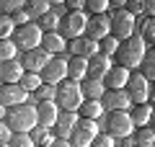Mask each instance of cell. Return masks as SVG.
Returning a JSON list of instances; mask_svg holds the SVG:
<instances>
[{
    "label": "cell",
    "instance_id": "cell-1",
    "mask_svg": "<svg viewBox=\"0 0 155 147\" xmlns=\"http://www.w3.org/2000/svg\"><path fill=\"white\" fill-rule=\"evenodd\" d=\"M145 54H147L145 41L140 36H129V39H124V41H119V47H116V52H114V60H116L119 67L132 70V67H140V62H142Z\"/></svg>",
    "mask_w": 155,
    "mask_h": 147
},
{
    "label": "cell",
    "instance_id": "cell-2",
    "mask_svg": "<svg viewBox=\"0 0 155 147\" xmlns=\"http://www.w3.org/2000/svg\"><path fill=\"white\" fill-rule=\"evenodd\" d=\"M3 124L8 126L11 134H28V132L36 126V111H34V106H28V103L5 109V119H3Z\"/></svg>",
    "mask_w": 155,
    "mask_h": 147
},
{
    "label": "cell",
    "instance_id": "cell-3",
    "mask_svg": "<svg viewBox=\"0 0 155 147\" xmlns=\"http://www.w3.org/2000/svg\"><path fill=\"white\" fill-rule=\"evenodd\" d=\"M54 103L62 111H78V106L83 103V93H80V83L62 80L54 85Z\"/></svg>",
    "mask_w": 155,
    "mask_h": 147
},
{
    "label": "cell",
    "instance_id": "cell-4",
    "mask_svg": "<svg viewBox=\"0 0 155 147\" xmlns=\"http://www.w3.org/2000/svg\"><path fill=\"white\" fill-rule=\"evenodd\" d=\"M85 21H88V16H85L83 11H67L65 16H60V23H57V34H60L62 39H78L85 34Z\"/></svg>",
    "mask_w": 155,
    "mask_h": 147
},
{
    "label": "cell",
    "instance_id": "cell-5",
    "mask_svg": "<svg viewBox=\"0 0 155 147\" xmlns=\"http://www.w3.org/2000/svg\"><path fill=\"white\" fill-rule=\"evenodd\" d=\"M109 36H114L116 41L134 36V16H129L124 8H116L109 16Z\"/></svg>",
    "mask_w": 155,
    "mask_h": 147
},
{
    "label": "cell",
    "instance_id": "cell-6",
    "mask_svg": "<svg viewBox=\"0 0 155 147\" xmlns=\"http://www.w3.org/2000/svg\"><path fill=\"white\" fill-rule=\"evenodd\" d=\"M11 41L16 44V49H23V52H31V49H39V41H41V28L34 21L23 23V26H16Z\"/></svg>",
    "mask_w": 155,
    "mask_h": 147
},
{
    "label": "cell",
    "instance_id": "cell-7",
    "mask_svg": "<svg viewBox=\"0 0 155 147\" xmlns=\"http://www.w3.org/2000/svg\"><path fill=\"white\" fill-rule=\"evenodd\" d=\"M132 119H129V111H109L106 114V134L111 139H124V137L132 134Z\"/></svg>",
    "mask_w": 155,
    "mask_h": 147
},
{
    "label": "cell",
    "instance_id": "cell-8",
    "mask_svg": "<svg viewBox=\"0 0 155 147\" xmlns=\"http://www.w3.org/2000/svg\"><path fill=\"white\" fill-rule=\"evenodd\" d=\"M150 85H153V83L145 80L140 72H134V75L129 72V80H127V85H124V93H127L129 103H134V106L150 103Z\"/></svg>",
    "mask_w": 155,
    "mask_h": 147
},
{
    "label": "cell",
    "instance_id": "cell-9",
    "mask_svg": "<svg viewBox=\"0 0 155 147\" xmlns=\"http://www.w3.org/2000/svg\"><path fill=\"white\" fill-rule=\"evenodd\" d=\"M98 137V124L91 119H78V124L72 126L70 137H67V142H70L72 147H91V142Z\"/></svg>",
    "mask_w": 155,
    "mask_h": 147
},
{
    "label": "cell",
    "instance_id": "cell-10",
    "mask_svg": "<svg viewBox=\"0 0 155 147\" xmlns=\"http://www.w3.org/2000/svg\"><path fill=\"white\" fill-rule=\"evenodd\" d=\"M41 83L47 85H60L62 80H67V60L62 57H49V62L44 65V70L39 72Z\"/></svg>",
    "mask_w": 155,
    "mask_h": 147
},
{
    "label": "cell",
    "instance_id": "cell-11",
    "mask_svg": "<svg viewBox=\"0 0 155 147\" xmlns=\"http://www.w3.org/2000/svg\"><path fill=\"white\" fill-rule=\"evenodd\" d=\"M85 39H91V41H104L106 36H109V16H91L88 21H85Z\"/></svg>",
    "mask_w": 155,
    "mask_h": 147
},
{
    "label": "cell",
    "instance_id": "cell-12",
    "mask_svg": "<svg viewBox=\"0 0 155 147\" xmlns=\"http://www.w3.org/2000/svg\"><path fill=\"white\" fill-rule=\"evenodd\" d=\"M78 119L80 116L75 114V111H60V116H57V121L52 124V137L54 139H67L70 137V132H72V126L78 124Z\"/></svg>",
    "mask_w": 155,
    "mask_h": 147
},
{
    "label": "cell",
    "instance_id": "cell-13",
    "mask_svg": "<svg viewBox=\"0 0 155 147\" xmlns=\"http://www.w3.org/2000/svg\"><path fill=\"white\" fill-rule=\"evenodd\" d=\"M65 49L72 57H80V60H91V57L98 54V44L91 41V39H85V36H78V39H72V41H67Z\"/></svg>",
    "mask_w": 155,
    "mask_h": 147
},
{
    "label": "cell",
    "instance_id": "cell-14",
    "mask_svg": "<svg viewBox=\"0 0 155 147\" xmlns=\"http://www.w3.org/2000/svg\"><path fill=\"white\" fill-rule=\"evenodd\" d=\"M28 101V93L21 90V85H5V83H0V103L5 106V109H13V106H21Z\"/></svg>",
    "mask_w": 155,
    "mask_h": 147
},
{
    "label": "cell",
    "instance_id": "cell-15",
    "mask_svg": "<svg viewBox=\"0 0 155 147\" xmlns=\"http://www.w3.org/2000/svg\"><path fill=\"white\" fill-rule=\"evenodd\" d=\"M21 67H23V72H41L44 70V65L49 62V54H47L44 49H31V52H23V57L21 60Z\"/></svg>",
    "mask_w": 155,
    "mask_h": 147
},
{
    "label": "cell",
    "instance_id": "cell-16",
    "mask_svg": "<svg viewBox=\"0 0 155 147\" xmlns=\"http://www.w3.org/2000/svg\"><path fill=\"white\" fill-rule=\"evenodd\" d=\"M101 109L109 114V111H129V98L124 90H106L101 96Z\"/></svg>",
    "mask_w": 155,
    "mask_h": 147
},
{
    "label": "cell",
    "instance_id": "cell-17",
    "mask_svg": "<svg viewBox=\"0 0 155 147\" xmlns=\"http://www.w3.org/2000/svg\"><path fill=\"white\" fill-rule=\"evenodd\" d=\"M34 111H36V126H44V129H52V124L60 116V109L54 101H41L34 106Z\"/></svg>",
    "mask_w": 155,
    "mask_h": 147
},
{
    "label": "cell",
    "instance_id": "cell-18",
    "mask_svg": "<svg viewBox=\"0 0 155 147\" xmlns=\"http://www.w3.org/2000/svg\"><path fill=\"white\" fill-rule=\"evenodd\" d=\"M109 70H111V60L104 54H96L91 60H85V77L88 80H104Z\"/></svg>",
    "mask_w": 155,
    "mask_h": 147
},
{
    "label": "cell",
    "instance_id": "cell-19",
    "mask_svg": "<svg viewBox=\"0 0 155 147\" xmlns=\"http://www.w3.org/2000/svg\"><path fill=\"white\" fill-rule=\"evenodd\" d=\"M127 80H129V70H124V67H119V65H111V70L106 72V77L101 83H104L106 90H124Z\"/></svg>",
    "mask_w": 155,
    "mask_h": 147
},
{
    "label": "cell",
    "instance_id": "cell-20",
    "mask_svg": "<svg viewBox=\"0 0 155 147\" xmlns=\"http://www.w3.org/2000/svg\"><path fill=\"white\" fill-rule=\"evenodd\" d=\"M23 75V67L18 60H8L0 65V83H5V85H16Z\"/></svg>",
    "mask_w": 155,
    "mask_h": 147
},
{
    "label": "cell",
    "instance_id": "cell-21",
    "mask_svg": "<svg viewBox=\"0 0 155 147\" xmlns=\"http://www.w3.org/2000/svg\"><path fill=\"white\" fill-rule=\"evenodd\" d=\"M65 44H67V41H65L57 31H49V34H41L39 49H44L47 54H60V52H65Z\"/></svg>",
    "mask_w": 155,
    "mask_h": 147
},
{
    "label": "cell",
    "instance_id": "cell-22",
    "mask_svg": "<svg viewBox=\"0 0 155 147\" xmlns=\"http://www.w3.org/2000/svg\"><path fill=\"white\" fill-rule=\"evenodd\" d=\"M132 126H153V103H140L129 114Z\"/></svg>",
    "mask_w": 155,
    "mask_h": 147
},
{
    "label": "cell",
    "instance_id": "cell-23",
    "mask_svg": "<svg viewBox=\"0 0 155 147\" xmlns=\"http://www.w3.org/2000/svg\"><path fill=\"white\" fill-rule=\"evenodd\" d=\"M80 93H83V101H101V96L106 93V88H104L101 80H88V77H85V80L80 83Z\"/></svg>",
    "mask_w": 155,
    "mask_h": 147
},
{
    "label": "cell",
    "instance_id": "cell-24",
    "mask_svg": "<svg viewBox=\"0 0 155 147\" xmlns=\"http://www.w3.org/2000/svg\"><path fill=\"white\" fill-rule=\"evenodd\" d=\"M67 80H72V83L85 80V60H80V57H70L67 60Z\"/></svg>",
    "mask_w": 155,
    "mask_h": 147
},
{
    "label": "cell",
    "instance_id": "cell-25",
    "mask_svg": "<svg viewBox=\"0 0 155 147\" xmlns=\"http://www.w3.org/2000/svg\"><path fill=\"white\" fill-rule=\"evenodd\" d=\"M80 119H91V121H96L101 114H104V109H101V103L98 101H83V103L78 106V111H75Z\"/></svg>",
    "mask_w": 155,
    "mask_h": 147
},
{
    "label": "cell",
    "instance_id": "cell-26",
    "mask_svg": "<svg viewBox=\"0 0 155 147\" xmlns=\"http://www.w3.org/2000/svg\"><path fill=\"white\" fill-rule=\"evenodd\" d=\"M28 137H31L34 147H49L52 142H54L52 132H49V129H44V126H34V129L28 132Z\"/></svg>",
    "mask_w": 155,
    "mask_h": 147
},
{
    "label": "cell",
    "instance_id": "cell-27",
    "mask_svg": "<svg viewBox=\"0 0 155 147\" xmlns=\"http://www.w3.org/2000/svg\"><path fill=\"white\" fill-rule=\"evenodd\" d=\"M47 11H49V3L47 0H26L23 3V13L28 18H41Z\"/></svg>",
    "mask_w": 155,
    "mask_h": 147
},
{
    "label": "cell",
    "instance_id": "cell-28",
    "mask_svg": "<svg viewBox=\"0 0 155 147\" xmlns=\"http://www.w3.org/2000/svg\"><path fill=\"white\" fill-rule=\"evenodd\" d=\"M57 23H60V13L49 8V11H47L44 16L39 18V23H36V26L41 28V34H49V31H57Z\"/></svg>",
    "mask_w": 155,
    "mask_h": 147
},
{
    "label": "cell",
    "instance_id": "cell-29",
    "mask_svg": "<svg viewBox=\"0 0 155 147\" xmlns=\"http://www.w3.org/2000/svg\"><path fill=\"white\" fill-rule=\"evenodd\" d=\"M153 145H155L153 126H140V132L134 134V147H153Z\"/></svg>",
    "mask_w": 155,
    "mask_h": 147
},
{
    "label": "cell",
    "instance_id": "cell-30",
    "mask_svg": "<svg viewBox=\"0 0 155 147\" xmlns=\"http://www.w3.org/2000/svg\"><path fill=\"white\" fill-rule=\"evenodd\" d=\"M140 39L145 41V47L150 44V49H153V41H155V18H145L142 26H140Z\"/></svg>",
    "mask_w": 155,
    "mask_h": 147
},
{
    "label": "cell",
    "instance_id": "cell-31",
    "mask_svg": "<svg viewBox=\"0 0 155 147\" xmlns=\"http://www.w3.org/2000/svg\"><path fill=\"white\" fill-rule=\"evenodd\" d=\"M18 85H21V90L34 93L39 85H41V77H39L36 72H23V75H21V80H18Z\"/></svg>",
    "mask_w": 155,
    "mask_h": 147
},
{
    "label": "cell",
    "instance_id": "cell-32",
    "mask_svg": "<svg viewBox=\"0 0 155 147\" xmlns=\"http://www.w3.org/2000/svg\"><path fill=\"white\" fill-rule=\"evenodd\" d=\"M140 75L145 77V80H147L150 77V83H153V77H155V54H153V49H150V54H145L142 57V62H140Z\"/></svg>",
    "mask_w": 155,
    "mask_h": 147
},
{
    "label": "cell",
    "instance_id": "cell-33",
    "mask_svg": "<svg viewBox=\"0 0 155 147\" xmlns=\"http://www.w3.org/2000/svg\"><path fill=\"white\" fill-rule=\"evenodd\" d=\"M16 44L11 41V39H0V65L3 62H8V60H16Z\"/></svg>",
    "mask_w": 155,
    "mask_h": 147
},
{
    "label": "cell",
    "instance_id": "cell-34",
    "mask_svg": "<svg viewBox=\"0 0 155 147\" xmlns=\"http://www.w3.org/2000/svg\"><path fill=\"white\" fill-rule=\"evenodd\" d=\"M116 47H119V41H116L114 36H106L104 41H98V54H104V57H114V52H116Z\"/></svg>",
    "mask_w": 155,
    "mask_h": 147
},
{
    "label": "cell",
    "instance_id": "cell-35",
    "mask_svg": "<svg viewBox=\"0 0 155 147\" xmlns=\"http://www.w3.org/2000/svg\"><path fill=\"white\" fill-rule=\"evenodd\" d=\"M34 98H36L39 103H41V101H54V85H47V83H41V85L34 90Z\"/></svg>",
    "mask_w": 155,
    "mask_h": 147
},
{
    "label": "cell",
    "instance_id": "cell-36",
    "mask_svg": "<svg viewBox=\"0 0 155 147\" xmlns=\"http://www.w3.org/2000/svg\"><path fill=\"white\" fill-rule=\"evenodd\" d=\"M13 31H16V26H13L11 16H3L0 13V39H11Z\"/></svg>",
    "mask_w": 155,
    "mask_h": 147
},
{
    "label": "cell",
    "instance_id": "cell-37",
    "mask_svg": "<svg viewBox=\"0 0 155 147\" xmlns=\"http://www.w3.org/2000/svg\"><path fill=\"white\" fill-rule=\"evenodd\" d=\"M85 8H88L93 16H104V13L109 11V0H88V3H85Z\"/></svg>",
    "mask_w": 155,
    "mask_h": 147
},
{
    "label": "cell",
    "instance_id": "cell-38",
    "mask_svg": "<svg viewBox=\"0 0 155 147\" xmlns=\"http://www.w3.org/2000/svg\"><path fill=\"white\" fill-rule=\"evenodd\" d=\"M5 145L8 147H34V142H31L28 134H11V139H8Z\"/></svg>",
    "mask_w": 155,
    "mask_h": 147
},
{
    "label": "cell",
    "instance_id": "cell-39",
    "mask_svg": "<svg viewBox=\"0 0 155 147\" xmlns=\"http://www.w3.org/2000/svg\"><path fill=\"white\" fill-rule=\"evenodd\" d=\"M23 3L21 0H0V11H3V16H13L16 11H21Z\"/></svg>",
    "mask_w": 155,
    "mask_h": 147
},
{
    "label": "cell",
    "instance_id": "cell-40",
    "mask_svg": "<svg viewBox=\"0 0 155 147\" xmlns=\"http://www.w3.org/2000/svg\"><path fill=\"white\" fill-rule=\"evenodd\" d=\"M91 147H116V145H114V139H111L109 134H98L93 142H91Z\"/></svg>",
    "mask_w": 155,
    "mask_h": 147
},
{
    "label": "cell",
    "instance_id": "cell-41",
    "mask_svg": "<svg viewBox=\"0 0 155 147\" xmlns=\"http://www.w3.org/2000/svg\"><path fill=\"white\" fill-rule=\"evenodd\" d=\"M67 8H70V11H83L85 3L83 0H67Z\"/></svg>",
    "mask_w": 155,
    "mask_h": 147
},
{
    "label": "cell",
    "instance_id": "cell-42",
    "mask_svg": "<svg viewBox=\"0 0 155 147\" xmlns=\"http://www.w3.org/2000/svg\"><path fill=\"white\" fill-rule=\"evenodd\" d=\"M145 13H147V18H153V13H155V5H153V0L150 3H145V8H142Z\"/></svg>",
    "mask_w": 155,
    "mask_h": 147
},
{
    "label": "cell",
    "instance_id": "cell-43",
    "mask_svg": "<svg viewBox=\"0 0 155 147\" xmlns=\"http://www.w3.org/2000/svg\"><path fill=\"white\" fill-rule=\"evenodd\" d=\"M49 147H72V145H70L67 139H54V142H52Z\"/></svg>",
    "mask_w": 155,
    "mask_h": 147
},
{
    "label": "cell",
    "instance_id": "cell-44",
    "mask_svg": "<svg viewBox=\"0 0 155 147\" xmlns=\"http://www.w3.org/2000/svg\"><path fill=\"white\" fill-rule=\"evenodd\" d=\"M3 119H5V106L0 103V121H3Z\"/></svg>",
    "mask_w": 155,
    "mask_h": 147
},
{
    "label": "cell",
    "instance_id": "cell-45",
    "mask_svg": "<svg viewBox=\"0 0 155 147\" xmlns=\"http://www.w3.org/2000/svg\"><path fill=\"white\" fill-rule=\"evenodd\" d=\"M0 147H8V145H0Z\"/></svg>",
    "mask_w": 155,
    "mask_h": 147
}]
</instances>
